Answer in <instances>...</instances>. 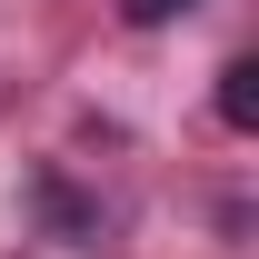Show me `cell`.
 <instances>
[{"label": "cell", "mask_w": 259, "mask_h": 259, "mask_svg": "<svg viewBox=\"0 0 259 259\" xmlns=\"http://www.w3.org/2000/svg\"><path fill=\"white\" fill-rule=\"evenodd\" d=\"M220 120L229 130H259V60H229L220 70Z\"/></svg>", "instance_id": "6da1fadb"}, {"label": "cell", "mask_w": 259, "mask_h": 259, "mask_svg": "<svg viewBox=\"0 0 259 259\" xmlns=\"http://www.w3.org/2000/svg\"><path fill=\"white\" fill-rule=\"evenodd\" d=\"M180 10H190V0H120L130 30H160V20H180Z\"/></svg>", "instance_id": "7a4b0ae2"}]
</instances>
